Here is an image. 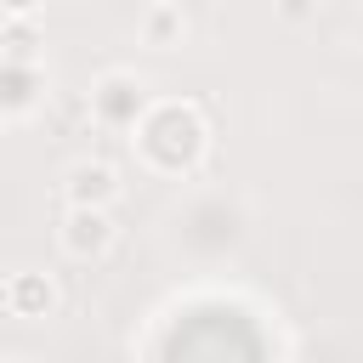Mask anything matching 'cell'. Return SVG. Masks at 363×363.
<instances>
[{
  "mask_svg": "<svg viewBox=\"0 0 363 363\" xmlns=\"http://www.w3.org/2000/svg\"><path fill=\"white\" fill-rule=\"evenodd\" d=\"M0 45H6V51H0L6 62H28V57H34V28H6Z\"/></svg>",
  "mask_w": 363,
  "mask_h": 363,
  "instance_id": "52a82bcc",
  "label": "cell"
},
{
  "mask_svg": "<svg viewBox=\"0 0 363 363\" xmlns=\"http://www.w3.org/2000/svg\"><path fill=\"white\" fill-rule=\"evenodd\" d=\"M96 108L108 113V119H136V91H130V79H108L102 91H96Z\"/></svg>",
  "mask_w": 363,
  "mask_h": 363,
  "instance_id": "8992f818",
  "label": "cell"
},
{
  "mask_svg": "<svg viewBox=\"0 0 363 363\" xmlns=\"http://www.w3.org/2000/svg\"><path fill=\"white\" fill-rule=\"evenodd\" d=\"M6 6H17V11H28V6H34V0H6Z\"/></svg>",
  "mask_w": 363,
  "mask_h": 363,
  "instance_id": "ba28073f",
  "label": "cell"
},
{
  "mask_svg": "<svg viewBox=\"0 0 363 363\" xmlns=\"http://www.w3.org/2000/svg\"><path fill=\"white\" fill-rule=\"evenodd\" d=\"M6 363H23V357H6Z\"/></svg>",
  "mask_w": 363,
  "mask_h": 363,
  "instance_id": "9c48e42d",
  "label": "cell"
},
{
  "mask_svg": "<svg viewBox=\"0 0 363 363\" xmlns=\"http://www.w3.org/2000/svg\"><path fill=\"white\" fill-rule=\"evenodd\" d=\"M6 301H11L17 312H45V306H51V284H45V272H23V278H11Z\"/></svg>",
  "mask_w": 363,
  "mask_h": 363,
  "instance_id": "5b68a950",
  "label": "cell"
},
{
  "mask_svg": "<svg viewBox=\"0 0 363 363\" xmlns=\"http://www.w3.org/2000/svg\"><path fill=\"white\" fill-rule=\"evenodd\" d=\"M108 238H113V227H108V216H102V210H91V204H74V210H68L62 244H68L74 255H102V250H108Z\"/></svg>",
  "mask_w": 363,
  "mask_h": 363,
  "instance_id": "7a4b0ae2",
  "label": "cell"
},
{
  "mask_svg": "<svg viewBox=\"0 0 363 363\" xmlns=\"http://www.w3.org/2000/svg\"><path fill=\"white\" fill-rule=\"evenodd\" d=\"M142 147H147V159H153V164L176 170V164L199 159V147H204V125H199V113H193V108L164 102V108H153V113L142 119Z\"/></svg>",
  "mask_w": 363,
  "mask_h": 363,
  "instance_id": "6da1fadb",
  "label": "cell"
},
{
  "mask_svg": "<svg viewBox=\"0 0 363 363\" xmlns=\"http://www.w3.org/2000/svg\"><path fill=\"white\" fill-rule=\"evenodd\" d=\"M28 102H34V74H28V62H6V57H0V108L17 113V108H28Z\"/></svg>",
  "mask_w": 363,
  "mask_h": 363,
  "instance_id": "277c9868",
  "label": "cell"
},
{
  "mask_svg": "<svg viewBox=\"0 0 363 363\" xmlns=\"http://www.w3.org/2000/svg\"><path fill=\"white\" fill-rule=\"evenodd\" d=\"M113 170L108 164H74V176H68V199L74 204H91V210H102L108 199H113Z\"/></svg>",
  "mask_w": 363,
  "mask_h": 363,
  "instance_id": "3957f363",
  "label": "cell"
}]
</instances>
